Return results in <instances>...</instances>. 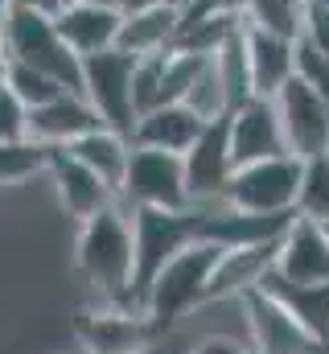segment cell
Segmentation results:
<instances>
[{
	"instance_id": "obj_26",
	"label": "cell",
	"mask_w": 329,
	"mask_h": 354,
	"mask_svg": "<svg viewBox=\"0 0 329 354\" xmlns=\"http://www.w3.org/2000/svg\"><path fill=\"white\" fill-rule=\"evenodd\" d=\"M54 149L21 136V140H0V185H21L29 177H41L50 169Z\"/></svg>"
},
{
	"instance_id": "obj_35",
	"label": "cell",
	"mask_w": 329,
	"mask_h": 354,
	"mask_svg": "<svg viewBox=\"0 0 329 354\" xmlns=\"http://www.w3.org/2000/svg\"><path fill=\"white\" fill-rule=\"evenodd\" d=\"M153 4H161V0H115L120 12H140V8H153Z\"/></svg>"
},
{
	"instance_id": "obj_32",
	"label": "cell",
	"mask_w": 329,
	"mask_h": 354,
	"mask_svg": "<svg viewBox=\"0 0 329 354\" xmlns=\"http://www.w3.org/2000/svg\"><path fill=\"white\" fill-rule=\"evenodd\" d=\"M297 75L317 91V95L326 99V107H329V58L313 54L305 41H297Z\"/></svg>"
},
{
	"instance_id": "obj_29",
	"label": "cell",
	"mask_w": 329,
	"mask_h": 354,
	"mask_svg": "<svg viewBox=\"0 0 329 354\" xmlns=\"http://www.w3.org/2000/svg\"><path fill=\"white\" fill-rule=\"evenodd\" d=\"M181 103H185V107H194L202 120H218V115H227V111H231L227 91H223V79H218V71H214V58H206V62H202L198 79L189 83V91H185V99H181Z\"/></svg>"
},
{
	"instance_id": "obj_37",
	"label": "cell",
	"mask_w": 329,
	"mask_h": 354,
	"mask_svg": "<svg viewBox=\"0 0 329 354\" xmlns=\"http://www.w3.org/2000/svg\"><path fill=\"white\" fill-rule=\"evenodd\" d=\"M247 4H251V0H223V8H231V12H239V17H243Z\"/></svg>"
},
{
	"instance_id": "obj_23",
	"label": "cell",
	"mask_w": 329,
	"mask_h": 354,
	"mask_svg": "<svg viewBox=\"0 0 329 354\" xmlns=\"http://www.w3.org/2000/svg\"><path fill=\"white\" fill-rule=\"evenodd\" d=\"M66 153L79 157L91 174H99L115 194H120V181L128 174V157H132V140H128L124 132H115V128H95V132L79 136Z\"/></svg>"
},
{
	"instance_id": "obj_8",
	"label": "cell",
	"mask_w": 329,
	"mask_h": 354,
	"mask_svg": "<svg viewBox=\"0 0 329 354\" xmlns=\"http://www.w3.org/2000/svg\"><path fill=\"white\" fill-rule=\"evenodd\" d=\"M181 169H185V194L189 206H214L227 194V181L235 174L231 161V132H227V115L210 120L198 140L181 153Z\"/></svg>"
},
{
	"instance_id": "obj_10",
	"label": "cell",
	"mask_w": 329,
	"mask_h": 354,
	"mask_svg": "<svg viewBox=\"0 0 329 354\" xmlns=\"http://www.w3.org/2000/svg\"><path fill=\"white\" fill-rule=\"evenodd\" d=\"M276 111H280L284 140H288L292 157L305 161V157L329 153V107L301 75H292L284 87L276 91Z\"/></svg>"
},
{
	"instance_id": "obj_2",
	"label": "cell",
	"mask_w": 329,
	"mask_h": 354,
	"mask_svg": "<svg viewBox=\"0 0 329 354\" xmlns=\"http://www.w3.org/2000/svg\"><path fill=\"white\" fill-rule=\"evenodd\" d=\"M223 248L218 243H206V239H194L189 248H181L169 264L153 276V284L144 288V317L153 322V330L164 334L173 330L189 309L206 305V284H210V272L218 264Z\"/></svg>"
},
{
	"instance_id": "obj_30",
	"label": "cell",
	"mask_w": 329,
	"mask_h": 354,
	"mask_svg": "<svg viewBox=\"0 0 329 354\" xmlns=\"http://www.w3.org/2000/svg\"><path fill=\"white\" fill-rule=\"evenodd\" d=\"M301 41H305V46H309L313 54L329 58V4H321V0H305Z\"/></svg>"
},
{
	"instance_id": "obj_21",
	"label": "cell",
	"mask_w": 329,
	"mask_h": 354,
	"mask_svg": "<svg viewBox=\"0 0 329 354\" xmlns=\"http://www.w3.org/2000/svg\"><path fill=\"white\" fill-rule=\"evenodd\" d=\"M247 58H251V87L263 99H276V91L297 75V41L247 29Z\"/></svg>"
},
{
	"instance_id": "obj_36",
	"label": "cell",
	"mask_w": 329,
	"mask_h": 354,
	"mask_svg": "<svg viewBox=\"0 0 329 354\" xmlns=\"http://www.w3.org/2000/svg\"><path fill=\"white\" fill-rule=\"evenodd\" d=\"M4 29H8V0H0V58H4Z\"/></svg>"
},
{
	"instance_id": "obj_13",
	"label": "cell",
	"mask_w": 329,
	"mask_h": 354,
	"mask_svg": "<svg viewBox=\"0 0 329 354\" xmlns=\"http://www.w3.org/2000/svg\"><path fill=\"white\" fill-rule=\"evenodd\" d=\"M247 309V322H251V351L255 354H326L329 346L321 342H313L292 317H288V309L276 301V297H267L263 288H251L239 297Z\"/></svg>"
},
{
	"instance_id": "obj_16",
	"label": "cell",
	"mask_w": 329,
	"mask_h": 354,
	"mask_svg": "<svg viewBox=\"0 0 329 354\" xmlns=\"http://www.w3.org/2000/svg\"><path fill=\"white\" fill-rule=\"evenodd\" d=\"M120 21L124 12L120 8H107V4H86V0H66L54 17V29L62 33V41L79 54H103V50H115V37H120Z\"/></svg>"
},
{
	"instance_id": "obj_18",
	"label": "cell",
	"mask_w": 329,
	"mask_h": 354,
	"mask_svg": "<svg viewBox=\"0 0 329 354\" xmlns=\"http://www.w3.org/2000/svg\"><path fill=\"white\" fill-rule=\"evenodd\" d=\"M276 252H280V239L251 243V248H223L206 284V301H239L243 292L259 288V280L276 268Z\"/></svg>"
},
{
	"instance_id": "obj_34",
	"label": "cell",
	"mask_w": 329,
	"mask_h": 354,
	"mask_svg": "<svg viewBox=\"0 0 329 354\" xmlns=\"http://www.w3.org/2000/svg\"><path fill=\"white\" fill-rule=\"evenodd\" d=\"M66 0H8V8H29V12H46V17H58Z\"/></svg>"
},
{
	"instance_id": "obj_17",
	"label": "cell",
	"mask_w": 329,
	"mask_h": 354,
	"mask_svg": "<svg viewBox=\"0 0 329 354\" xmlns=\"http://www.w3.org/2000/svg\"><path fill=\"white\" fill-rule=\"evenodd\" d=\"M46 174L54 177L58 202H62V210H66L75 223H86L91 214H99V210H107V206L115 202V189H111L99 174H91L79 157H70L66 149H54Z\"/></svg>"
},
{
	"instance_id": "obj_15",
	"label": "cell",
	"mask_w": 329,
	"mask_h": 354,
	"mask_svg": "<svg viewBox=\"0 0 329 354\" xmlns=\"http://www.w3.org/2000/svg\"><path fill=\"white\" fill-rule=\"evenodd\" d=\"M276 272L284 280H301V284L329 280V231H326V223H313V218H301L297 214L288 223V231L280 235Z\"/></svg>"
},
{
	"instance_id": "obj_1",
	"label": "cell",
	"mask_w": 329,
	"mask_h": 354,
	"mask_svg": "<svg viewBox=\"0 0 329 354\" xmlns=\"http://www.w3.org/2000/svg\"><path fill=\"white\" fill-rule=\"evenodd\" d=\"M75 264H79L82 280L99 292V301L140 309L136 297H132L136 239H132V218H128V210L120 202H111L107 210H99L86 223H79Z\"/></svg>"
},
{
	"instance_id": "obj_3",
	"label": "cell",
	"mask_w": 329,
	"mask_h": 354,
	"mask_svg": "<svg viewBox=\"0 0 329 354\" xmlns=\"http://www.w3.org/2000/svg\"><path fill=\"white\" fill-rule=\"evenodd\" d=\"M128 210V206H124ZM132 218V239H136V276H132V297L136 305L144 301V288L181 248L198 239V210H157V206H136L128 210Z\"/></svg>"
},
{
	"instance_id": "obj_28",
	"label": "cell",
	"mask_w": 329,
	"mask_h": 354,
	"mask_svg": "<svg viewBox=\"0 0 329 354\" xmlns=\"http://www.w3.org/2000/svg\"><path fill=\"white\" fill-rule=\"evenodd\" d=\"M0 79L12 87V95H17L25 107H41V103H50V99H58V95L66 91L54 75H46V71H37V66H29V62H17V58H4V62H0Z\"/></svg>"
},
{
	"instance_id": "obj_22",
	"label": "cell",
	"mask_w": 329,
	"mask_h": 354,
	"mask_svg": "<svg viewBox=\"0 0 329 354\" xmlns=\"http://www.w3.org/2000/svg\"><path fill=\"white\" fill-rule=\"evenodd\" d=\"M173 41H177V8L169 0H161V4L140 8V12H124L115 50H124L132 58H144V54L173 50Z\"/></svg>"
},
{
	"instance_id": "obj_11",
	"label": "cell",
	"mask_w": 329,
	"mask_h": 354,
	"mask_svg": "<svg viewBox=\"0 0 329 354\" xmlns=\"http://www.w3.org/2000/svg\"><path fill=\"white\" fill-rule=\"evenodd\" d=\"M227 132H231V161L235 165H251V161H267V157L288 153L276 99L251 95L247 103L231 107L227 111Z\"/></svg>"
},
{
	"instance_id": "obj_40",
	"label": "cell",
	"mask_w": 329,
	"mask_h": 354,
	"mask_svg": "<svg viewBox=\"0 0 329 354\" xmlns=\"http://www.w3.org/2000/svg\"><path fill=\"white\" fill-rule=\"evenodd\" d=\"M321 4H329V0H321Z\"/></svg>"
},
{
	"instance_id": "obj_31",
	"label": "cell",
	"mask_w": 329,
	"mask_h": 354,
	"mask_svg": "<svg viewBox=\"0 0 329 354\" xmlns=\"http://www.w3.org/2000/svg\"><path fill=\"white\" fill-rule=\"evenodd\" d=\"M21 136H29V107L0 79V140H21Z\"/></svg>"
},
{
	"instance_id": "obj_27",
	"label": "cell",
	"mask_w": 329,
	"mask_h": 354,
	"mask_svg": "<svg viewBox=\"0 0 329 354\" xmlns=\"http://www.w3.org/2000/svg\"><path fill=\"white\" fill-rule=\"evenodd\" d=\"M297 214L329 223V153L301 161V185H297Z\"/></svg>"
},
{
	"instance_id": "obj_14",
	"label": "cell",
	"mask_w": 329,
	"mask_h": 354,
	"mask_svg": "<svg viewBox=\"0 0 329 354\" xmlns=\"http://www.w3.org/2000/svg\"><path fill=\"white\" fill-rule=\"evenodd\" d=\"M107 128L99 120V111L82 99V91H62L58 99L29 107V140L46 145V149H70L79 136Z\"/></svg>"
},
{
	"instance_id": "obj_24",
	"label": "cell",
	"mask_w": 329,
	"mask_h": 354,
	"mask_svg": "<svg viewBox=\"0 0 329 354\" xmlns=\"http://www.w3.org/2000/svg\"><path fill=\"white\" fill-rule=\"evenodd\" d=\"M214 71H218V79H223V91H227V103L231 107H239L247 103L255 87H251V58H247V25H239L214 54Z\"/></svg>"
},
{
	"instance_id": "obj_4",
	"label": "cell",
	"mask_w": 329,
	"mask_h": 354,
	"mask_svg": "<svg viewBox=\"0 0 329 354\" xmlns=\"http://www.w3.org/2000/svg\"><path fill=\"white\" fill-rule=\"evenodd\" d=\"M4 58L29 62L46 75H54L66 91L82 87V58L62 41L54 29V17L29 12V8H8V29H4ZM0 58V62H4Z\"/></svg>"
},
{
	"instance_id": "obj_20",
	"label": "cell",
	"mask_w": 329,
	"mask_h": 354,
	"mask_svg": "<svg viewBox=\"0 0 329 354\" xmlns=\"http://www.w3.org/2000/svg\"><path fill=\"white\" fill-rule=\"evenodd\" d=\"M210 120H202L194 107L185 103H161L144 115H136V128H132V145H144V149H161V153H185L198 132L206 128Z\"/></svg>"
},
{
	"instance_id": "obj_12",
	"label": "cell",
	"mask_w": 329,
	"mask_h": 354,
	"mask_svg": "<svg viewBox=\"0 0 329 354\" xmlns=\"http://www.w3.org/2000/svg\"><path fill=\"white\" fill-rule=\"evenodd\" d=\"M198 210V239L218 243V248H251V243H276L288 223L297 218V210L284 214H259V210H239L227 202L214 206H194Z\"/></svg>"
},
{
	"instance_id": "obj_33",
	"label": "cell",
	"mask_w": 329,
	"mask_h": 354,
	"mask_svg": "<svg viewBox=\"0 0 329 354\" xmlns=\"http://www.w3.org/2000/svg\"><path fill=\"white\" fill-rule=\"evenodd\" d=\"M194 354H255V351L243 346V342H231V338H206Z\"/></svg>"
},
{
	"instance_id": "obj_19",
	"label": "cell",
	"mask_w": 329,
	"mask_h": 354,
	"mask_svg": "<svg viewBox=\"0 0 329 354\" xmlns=\"http://www.w3.org/2000/svg\"><path fill=\"white\" fill-rule=\"evenodd\" d=\"M259 288H263L267 297H276V301L288 309V317H292L313 342L329 346V280L301 284V280H284V276L272 268V272L259 280Z\"/></svg>"
},
{
	"instance_id": "obj_7",
	"label": "cell",
	"mask_w": 329,
	"mask_h": 354,
	"mask_svg": "<svg viewBox=\"0 0 329 354\" xmlns=\"http://www.w3.org/2000/svg\"><path fill=\"white\" fill-rule=\"evenodd\" d=\"M132 66L136 58L124 50H103L82 58V99L99 111V120L132 140L136 128V103H132Z\"/></svg>"
},
{
	"instance_id": "obj_38",
	"label": "cell",
	"mask_w": 329,
	"mask_h": 354,
	"mask_svg": "<svg viewBox=\"0 0 329 354\" xmlns=\"http://www.w3.org/2000/svg\"><path fill=\"white\" fill-rule=\"evenodd\" d=\"M173 8H189V4H202V0H169Z\"/></svg>"
},
{
	"instance_id": "obj_41",
	"label": "cell",
	"mask_w": 329,
	"mask_h": 354,
	"mask_svg": "<svg viewBox=\"0 0 329 354\" xmlns=\"http://www.w3.org/2000/svg\"><path fill=\"white\" fill-rule=\"evenodd\" d=\"M326 231H329V223H326Z\"/></svg>"
},
{
	"instance_id": "obj_5",
	"label": "cell",
	"mask_w": 329,
	"mask_h": 354,
	"mask_svg": "<svg viewBox=\"0 0 329 354\" xmlns=\"http://www.w3.org/2000/svg\"><path fill=\"white\" fill-rule=\"evenodd\" d=\"M120 206L136 210V206H157V210H185L189 194H185V169L177 153H161V149H144L132 145L128 157V174L120 181L115 194Z\"/></svg>"
},
{
	"instance_id": "obj_6",
	"label": "cell",
	"mask_w": 329,
	"mask_h": 354,
	"mask_svg": "<svg viewBox=\"0 0 329 354\" xmlns=\"http://www.w3.org/2000/svg\"><path fill=\"white\" fill-rule=\"evenodd\" d=\"M297 185H301V157L284 153V157L235 165L223 202L239 210H259V214H284V210H297Z\"/></svg>"
},
{
	"instance_id": "obj_9",
	"label": "cell",
	"mask_w": 329,
	"mask_h": 354,
	"mask_svg": "<svg viewBox=\"0 0 329 354\" xmlns=\"http://www.w3.org/2000/svg\"><path fill=\"white\" fill-rule=\"evenodd\" d=\"M75 338L82 354H140L157 338V330L144 309L99 301V309H82L75 317Z\"/></svg>"
},
{
	"instance_id": "obj_39",
	"label": "cell",
	"mask_w": 329,
	"mask_h": 354,
	"mask_svg": "<svg viewBox=\"0 0 329 354\" xmlns=\"http://www.w3.org/2000/svg\"><path fill=\"white\" fill-rule=\"evenodd\" d=\"M86 4H107V8H115V0H86Z\"/></svg>"
},
{
	"instance_id": "obj_25",
	"label": "cell",
	"mask_w": 329,
	"mask_h": 354,
	"mask_svg": "<svg viewBox=\"0 0 329 354\" xmlns=\"http://www.w3.org/2000/svg\"><path fill=\"white\" fill-rule=\"evenodd\" d=\"M301 21H305V0H251L243 8L247 29L276 33L288 41H301Z\"/></svg>"
}]
</instances>
